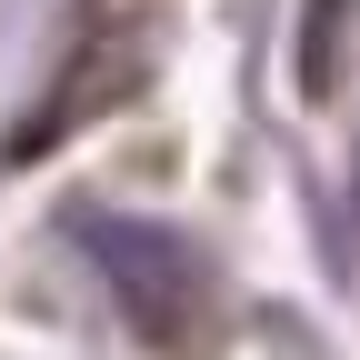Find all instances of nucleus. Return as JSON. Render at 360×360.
Masks as SVG:
<instances>
[{"mask_svg": "<svg viewBox=\"0 0 360 360\" xmlns=\"http://www.w3.org/2000/svg\"><path fill=\"white\" fill-rule=\"evenodd\" d=\"M80 250L101 260V281L120 300V321L160 340V350H200L220 321V270L200 260L191 231L170 220H120V210H80Z\"/></svg>", "mask_w": 360, "mask_h": 360, "instance_id": "nucleus-1", "label": "nucleus"}, {"mask_svg": "<svg viewBox=\"0 0 360 360\" xmlns=\"http://www.w3.org/2000/svg\"><path fill=\"white\" fill-rule=\"evenodd\" d=\"M141 80H150V60L130 51V40H120V51H80L70 90H51V101H40V110H30V120L11 130V160H40V150L60 141V130H80L90 110H110V101H130V90H141Z\"/></svg>", "mask_w": 360, "mask_h": 360, "instance_id": "nucleus-2", "label": "nucleus"}]
</instances>
